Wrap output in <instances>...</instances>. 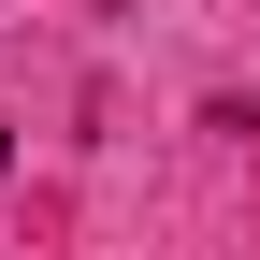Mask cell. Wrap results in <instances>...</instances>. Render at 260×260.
Listing matches in <instances>:
<instances>
[{
    "instance_id": "cell-1",
    "label": "cell",
    "mask_w": 260,
    "mask_h": 260,
    "mask_svg": "<svg viewBox=\"0 0 260 260\" xmlns=\"http://www.w3.org/2000/svg\"><path fill=\"white\" fill-rule=\"evenodd\" d=\"M0 174H15V130H0Z\"/></svg>"
}]
</instances>
